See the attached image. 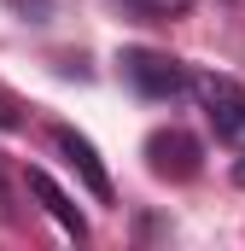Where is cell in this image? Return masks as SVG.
I'll list each match as a JSON object with an SVG mask.
<instances>
[{
  "mask_svg": "<svg viewBox=\"0 0 245 251\" xmlns=\"http://www.w3.org/2000/svg\"><path fill=\"white\" fill-rule=\"evenodd\" d=\"M117 64H122V82L134 94H146V100H181L187 88H193L187 64L170 59V53H152V47H122Z\"/></svg>",
  "mask_w": 245,
  "mask_h": 251,
  "instance_id": "1",
  "label": "cell"
},
{
  "mask_svg": "<svg viewBox=\"0 0 245 251\" xmlns=\"http://www.w3.org/2000/svg\"><path fill=\"white\" fill-rule=\"evenodd\" d=\"M193 94H198V105H204V117L210 128L228 140V146H245V88L234 76H193Z\"/></svg>",
  "mask_w": 245,
  "mask_h": 251,
  "instance_id": "2",
  "label": "cell"
},
{
  "mask_svg": "<svg viewBox=\"0 0 245 251\" xmlns=\"http://www.w3.org/2000/svg\"><path fill=\"white\" fill-rule=\"evenodd\" d=\"M146 164L164 181H187V176H198V140L181 134V128H152L146 134Z\"/></svg>",
  "mask_w": 245,
  "mask_h": 251,
  "instance_id": "3",
  "label": "cell"
},
{
  "mask_svg": "<svg viewBox=\"0 0 245 251\" xmlns=\"http://www.w3.org/2000/svg\"><path fill=\"white\" fill-rule=\"evenodd\" d=\"M53 146H59V158L88 181L94 199H111V176H105V164H99V152H94V140L88 134H76V128H53Z\"/></svg>",
  "mask_w": 245,
  "mask_h": 251,
  "instance_id": "4",
  "label": "cell"
},
{
  "mask_svg": "<svg viewBox=\"0 0 245 251\" xmlns=\"http://www.w3.org/2000/svg\"><path fill=\"white\" fill-rule=\"evenodd\" d=\"M29 193H35V199L47 204V216L59 222L70 240H88V222H82V210H76V204H70V199L59 193V181H53L47 170H29Z\"/></svg>",
  "mask_w": 245,
  "mask_h": 251,
  "instance_id": "5",
  "label": "cell"
},
{
  "mask_svg": "<svg viewBox=\"0 0 245 251\" xmlns=\"http://www.w3.org/2000/svg\"><path fill=\"white\" fill-rule=\"evenodd\" d=\"M128 18H140V24H170V18H187L193 12V0H117Z\"/></svg>",
  "mask_w": 245,
  "mask_h": 251,
  "instance_id": "6",
  "label": "cell"
},
{
  "mask_svg": "<svg viewBox=\"0 0 245 251\" xmlns=\"http://www.w3.org/2000/svg\"><path fill=\"white\" fill-rule=\"evenodd\" d=\"M0 193H6V181H0Z\"/></svg>",
  "mask_w": 245,
  "mask_h": 251,
  "instance_id": "7",
  "label": "cell"
}]
</instances>
